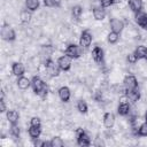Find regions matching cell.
<instances>
[{
    "instance_id": "cell-7",
    "label": "cell",
    "mask_w": 147,
    "mask_h": 147,
    "mask_svg": "<svg viewBox=\"0 0 147 147\" xmlns=\"http://www.w3.org/2000/svg\"><path fill=\"white\" fill-rule=\"evenodd\" d=\"M92 42V34L88 31H83L79 37V45L83 48H87Z\"/></svg>"
},
{
    "instance_id": "cell-16",
    "label": "cell",
    "mask_w": 147,
    "mask_h": 147,
    "mask_svg": "<svg viewBox=\"0 0 147 147\" xmlns=\"http://www.w3.org/2000/svg\"><path fill=\"white\" fill-rule=\"evenodd\" d=\"M6 117H7V121L10 123V124H16L20 119V114L16 111V110H8L7 114H6Z\"/></svg>"
},
{
    "instance_id": "cell-1",
    "label": "cell",
    "mask_w": 147,
    "mask_h": 147,
    "mask_svg": "<svg viewBox=\"0 0 147 147\" xmlns=\"http://www.w3.org/2000/svg\"><path fill=\"white\" fill-rule=\"evenodd\" d=\"M45 67H46V71H47V75L49 76V77H57L59 75H60V67H59V64L57 63H55L53 60H51V59H47L46 61H45V64H44Z\"/></svg>"
},
{
    "instance_id": "cell-36",
    "label": "cell",
    "mask_w": 147,
    "mask_h": 147,
    "mask_svg": "<svg viewBox=\"0 0 147 147\" xmlns=\"http://www.w3.org/2000/svg\"><path fill=\"white\" fill-rule=\"evenodd\" d=\"M0 111H1V113H5V111H6V105H5V99H1V100H0Z\"/></svg>"
},
{
    "instance_id": "cell-6",
    "label": "cell",
    "mask_w": 147,
    "mask_h": 147,
    "mask_svg": "<svg viewBox=\"0 0 147 147\" xmlns=\"http://www.w3.org/2000/svg\"><path fill=\"white\" fill-rule=\"evenodd\" d=\"M57 64H59V67H60L61 70H63V71H68V70L71 68V64H72V62H71V57L68 56V55H62V56L59 57V60H57Z\"/></svg>"
},
{
    "instance_id": "cell-15",
    "label": "cell",
    "mask_w": 147,
    "mask_h": 147,
    "mask_svg": "<svg viewBox=\"0 0 147 147\" xmlns=\"http://www.w3.org/2000/svg\"><path fill=\"white\" fill-rule=\"evenodd\" d=\"M16 84H17V87L20 90H23L24 91V90H28L29 88V86L31 85V82H30L29 78H26L24 76H21V77H18Z\"/></svg>"
},
{
    "instance_id": "cell-30",
    "label": "cell",
    "mask_w": 147,
    "mask_h": 147,
    "mask_svg": "<svg viewBox=\"0 0 147 147\" xmlns=\"http://www.w3.org/2000/svg\"><path fill=\"white\" fill-rule=\"evenodd\" d=\"M138 134L141 136V137H147V122H145V123L139 125Z\"/></svg>"
},
{
    "instance_id": "cell-26",
    "label": "cell",
    "mask_w": 147,
    "mask_h": 147,
    "mask_svg": "<svg viewBox=\"0 0 147 147\" xmlns=\"http://www.w3.org/2000/svg\"><path fill=\"white\" fill-rule=\"evenodd\" d=\"M71 14H72V16L75 18H79L82 16V14H83V7L79 6V5L74 6L72 7V10H71Z\"/></svg>"
},
{
    "instance_id": "cell-14",
    "label": "cell",
    "mask_w": 147,
    "mask_h": 147,
    "mask_svg": "<svg viewBox=\"0 0 147 147\" xmlns=\"http://www.w3.org/2000/svg\"><path fill=\"white\" fill-rule=\"evenodd\" d=\"M11 71H13V74H14L15 76L21 77V76H23L24 72H25V67H24V64L21 63V62H15V63L13 64V67H11Z\"/></svg>"
},
{
    "instance_id": "cell-32",
    "label": "cell",
    "mask_w": 147,
    "mask_h": 147,
    "mask_svg": "<svg viewBox=\"0 0 147 147\" xmlns=\"http://www.w3.org/2000/svg\"><path fill=\"white\" fill-rule=\"evenodd\" d=\"M30 125H33V126H40V125H41V119H40L38 116H33V117L30 119Z\"/></svg>"
},
{
    "instance_id": "cell-25",
    "label": "cell",
    "mask_w": 147,
    "mask_h": 147,
    "mask_svg": "<svg viewBox=\"0 0 147 147\" xmlns=\"http://www.w3.org/2000/svg\"><path fill=\"white\" fill-rule=\"evenodd\" d=\"M51 142V147H62L64 145V141L62 140L61 137H53Z\"/></svg>"
},
{
    "instance_id": "cell-18",
    "label": "cell",
    "mask_w": 147,
    "mask_h": 147,
    "mask_svg": "<svg viewBox=\"0 0 147 147\" xmlns=\"http://www.w3.org/2000/svg\"><path fill=\"white\" fill-rule=\"evenodd\" d=\"M134 54H136V56L138 57V60L146 59V57H147V47L144 46V45L137 46V48L134 49Z\"/></svg>"
},
{
    "instance_id": "cell-11",
    "label": "cell",
    "mask_w": 147,
    "mask_h": 147,
    "mask_svg": "<svg viewBox=\"0 0 147 147\" xmlns=\"http://www.w3.org/2000/svg\"><path fill=\"white\" fill-rule=\"evenodd\" d=\"M57 94H59L60 100L63 101V102H68L70 100V96H71V92H70L69 87H67V86L60 87L59 91H57Z\"/></svg>"
},
{
    "instance_id": "cell-37",
    "label": "cell",
    "mask_w": 147,
    "mask_h": 147,
    "mask_svg": "<svg viewBox=\"0 0 147 147\" xmlns=\"http://www.w3.org/2000/svg\"><path fill=\"white\" fill-rule=\"evenodd\" d=\"M119 2H122V0H113V5L114 3H119Z\"/></svg>"
},
{
    "instance_id": "cell-17",
    "label": "cell",
    "mask_w": 147,
    "mask_h": 147,
    "mask_svg": "<svg viewBox=\"0 0 147 147\" xmlns=\"http://www.w3.org/2000/svg\"><path fill=\"white\" fill-rule=\"evenodd\" d=\"M93 17L96 20V21H102L105 17H106V10L103 7H94L93 9Z\"/></svg>"
},
{
    "instance_id": "cell-4",
    "label": "cell",
    "mask_w": 147,
    "mask_h": 147,
    "mask_svg": "<svg viewBox=\"0 0 147 147\" xmlns=\"http://www.w3.org/2000/svg\"><path fill=\"white\" fill-rule=\"evenodd\" d=\"M76 133H77V144L79 146H88L91 144L90 136L83 129H77Z\"/></svg>"
},
{
    "instance_id": "cell-34",
    "label": "cell",
    "mask_w": 147,
    "mask_h": 147,
    "mask_svg": "<svg viewBox=\"0 0 147 147\" xmlns=\"http://www.w3.org/2000/svg\"><path fill=\"white\" fill-rule=\"evenodd\" d=\"M100 5H101V7H103V8L110 7V6L113 5V0H100Z\"/></svg>"
},
{
    "instance_id": "cell-12",
    "label": "cell",
    "mask_w": 147,
    "mask_h": 147,
    "mask_svg": "<svg viewBox=\"0 0 147 147\" xmlns=\"http://www.w3.org/2000/svg\"><path fill=\"white\" fill-rule=\"evenodd\" d=\"M91 55H92V59L96 62V63H100L103 61V51L101 47L99 46H95L93 48V51L91 52Z\"/></svg>"
},
{
    "instance_id": "cell-3",
    "label": "cell",
    "mask_w": 147,
    "mask_h": 147,
    "mask_svg": "<svg viewBox=\"0 0 147 147\" xmlns=\"http://www.w3.org/2000/svg\"><path fill=\"white\" fill-rule=\"evenodd\" d=\"M1 37L3 40H7V41H11L16 38V33L15 31L13 30V28L8 24H5L2 28H1Z\"/></svg>"
},
{
    "instance_id": "cell-10",
    "label": "cell",
    "mask_w": 147,
    "mask_h": 147,
    "mask_svg": "<svg viewBox=\"0 0 147 147\" xmlns=\"http://www.w3.org/2000/svg\"><path fill=\"white\" fill-rule=\"evenodd\" d=\"M125 95H126L129 102L136 103L140 99V91L138 90V87L137 88H133V90H129V91L125 92Z\"/></svg>"
},
{
    "instance_id": "cell-21",
    "label": "cell",
    "mask_w": 147,
    "mask_h": 147,
    "mask_svg": "<svg viewBox=\"0 0 147 147\" xmlns=\"http://www.w3.org/2000/svg\"><path fill=\"white\" fill-rule=\"evenodd\" d=\"M28 133L29 136L32 138V139H36V138H39L40 133H41V129L40 126H33V125H30L29 130H28Z\"/></svg>"
},
{
    "instance_id": "cell-22",
    "label": "cell",
    "mask_w": 147,
    "mask_h": 147,
    "mask_svg": "<svg viewBox=\"0 0 147 147\" xmlns=\"http://www.w3.org/2000/svg\"><path fill=\"white\" fill-rule=\"evenodd\" d=\"M130 110H131V107H130L129 103H119V106H118V108H117V113H118L119 115H122V116L129 115Z\"/></svg>"
},
{
    "instance_id": "cell-24",
    "label": "cell",
    "mask_w": 147,
    "mask_h": 147,
    "mask_svg": "<svg viewBox=\"0 0 147 147\" xmlns=\"http://www.w3.org/2000/svg\"><path fill=\"white\" fill-rule=\"evenodd\" d=\"M25 6L29 10L34 11L39 7V0H25Z\"/></svg>"
},
{
    "instance_id": "cell-39",
    "label": "cell",
    "mask_w": 147,
    "mask_h": 147,
    "mask_svg": "<svg viewBox=\"0 0 147 147\" xmlns=\"http://www.w3.org/2000/svg\"><path fill=\"white\" fill-rule=\"evenodd\" d=\"M145 118H146V122H147V113H146V115H145Z\"/></svg>"
},
{
    "instance_id": "cell-5",
    "label": "cell",
    "mask_w": 147,
    "mask_h": 147,
    "mask_svg": "<svg viewBox=\"0 0 147 147\" xmlns=\"http://www.w3.org/2000/svg\"><path fill=\"white\" fill-rule=\"evenodd\" d=\"M123 85L125 87V91L133 90V88L138 87V80L133 75H127V76H125V78L123 80Z\"/></svg>"
},
{
    "instance_id": "cell-2",
    "label": "cell",
    "mask_w": 147,
    "mask_h": 147,
    "mask_svg": "<svg viewBox=\"0 0 147 147\" xmlns=\"http://www.w3.org/2000/svg\"><path fill=\"white\" fill-rule=\"evenodd\" d=\"M65 55L70 56L71 59H78L83 55V47L80 45L78 46L75 44H70L65 48Z\"/></svg>"
},
{
    "instance_id": "cell-31",
    "label": "cell",
    "mask_w": 147,
    "mask_h": 147,
    "mask_svg": "<svg viewBox=\"0 0 147 147\" xmlns=\"http://www.w3.org/2000/svg\"><path fill=\"white\" fill-rule=\"evenodd\" d=\"M44 5L46 7H59L60 0H44Z\"/></svg>"
},
{
    "instance_id": "cell-13",
    "label": "cell",
    "mask_w": 147,
    "mask_h": 147,
    "mask_svg": "<svg viewBox=\"0 0 147 147\" xmlns=\"http://www.w3.org/2000/svg\"><path fill=\"white\" fill-rule=\"evenodd\" d=\"M115 124V115L110 111L106 113L105 116H103V125L107 127V129H111Z\"/></svg>"
},
{
    "instance_id": "cell-20",
    "label": "cell",
    "mask_w": 147,
    "mask_h": 147,
    "mask_svg": "<svg viewBox=\"0 0 147 147\" xmlns=\"http://www.w3.org/2000/svg\"><path fill=\"white\" fill-rule=\"evenodd\" d=\"M32 18V14H31V10L29 9H24L20 13V21L23 23V24H28Z\"/></svg>"
},
{
    "instance_id": "cell-23",
    "label": "cell",
    "mask_w": 147,
    "mask_h": 147,
    "mask_svg": "<svg viewBox=\"0 0 147 147\" xmlns=\"http://www.w3.org/2000/svg\"><path fill=\"white\" fill-rule=\"evenodd\" d=\"M146 18H147V15L145 13H141V11H138L136 13V22L139 26L144 28L145 25V22H146Z\"/></svg>"
},
{
    "instance_id": "cell-35",
    "label": "cell",
    "mask_w": 147,
    "mask_h": 147,
    "mask_svg": "<svg viewBox=\"0 0 147 147\" xmlns=\"http://www.w3.org/2000/svg\"><path fill=\"white\" fill-rule=\"evenodd\" d=\"M33 145L37 146V147H41V146H46V142L42 141V140H38V138H36L34 141H33Z\"/></svg>"
},
{
    "instance_id": "cell-38",
    "label": "cell",
    "mask_w": 147,
    "mask_h": 147,
    "mask_svg": "<svg viewBox=\"0 0 147 147\" xmlns=\"http://www.w3.org/2000/svg\"><path fill=\"white\" fill-rule=\"evenodd\" d=\"M144 29L147 30V18H146V22H145V25H144Z\"/></svg>"
},
{
    "instance_id": "cell-28",
    "label": "cell",
    "mask_w": 147,
    "mask_h": 147,
    "mask_svg": "<svg viewBox=\"0 0 147 147\" xmlns=\"http://www.w3.org/2000/svg\"><path fill=\"white\" fill-rule=\"evenodd\" d=\"M107 39H108V41H109L110 44H116V42L118 41V39H119V34H118L117 32L111 31V32H109V33H108Z\"/></svg>"
},
{
    "instance_id": "cell-40",
    "label": "cell",
    "mask_w": 147,
    "mask_h": 147,
    "mask_svg": "<svg viewBox=\"0 0 147 147\" xmlns=\"http://www.w3.org/2000/svg\"><path fill=\"white\" fill-rule=\"evenodd\" d=\"M146 59H147V57H146Z\"/></svg>"
},
{
    "instance_id": "cell-27",
    "label": "cell",
    "mask_w": 147,
    "mask_h": 147,
    "mask_svg": "<svg viewBox=\"0 0 147 147\" xmlns=\"http://www.w3.org/2000/svg\"><path fill=\"white\" fill-rule=\"evenodd\" d=\"M77 109H78V111L82 113V114L87 113V109H88L87 103H86L84 100H79V101L77 102Z\"/></svg>"
},
{
    "instance_id": "cell-9",
    "label": "cell",
    "mask_w": 147,
    "mask_h": 147,
    "mask_svg": "<svg viewBox=\"0 0 147 147\" xmlns=\"http://www.w3.org/2000/svg\"><path fill=\"white\" fill-rule=\"evenodd\" d=\"M31 85H32V88H33V92L34 93H39L42 88H44V86L46 85L45 83H44V80L40 78V77H38V76H34L33 78H32V80H31Z\"/></svg>"
},
{
    "instance_id": "cell-19",
    "label": "cell",
    "mask_w": 147,
    "mask_h": 147,
    "mask_svg": "<svg viewBox=\"0 0 147 147\" xmlns=\"http://www.w3.org/2000/svg\"><path fill=\"white\" fill-rule=\"evenodd\" d=\"M144 3H142V0H130L129 1V7L132 11L134 13H138V11H141V8H142Z\"/></svg>"
},
{
    "instance_id": "cell-8",
    "label": "cell",
    "mask_w": 147,
    "mask_h": 147,
    "mask_svg": "<svg viewBox=\"0 0 147 147\" xmlns=\"http://www.w3.org/2000/svg\"><path fill=\"white\" fill-rule=\"evenodd\" d=\"M109 25H110L111 31L117 32V33H119L124 29V22L119 18H111L110 22H109Z\"/></svg>"
},
{
    "instance_id": "cell-29",
    "label": "cell",
    "mask_w": 147,
    "mask_h": 147,
    "mask_svg": "<svg viewBox=\"0 0 147 147\" xmlns=\"http://www.w3.org/2000/svg\"><path fill=\"white\" fill-rule=\"evenodd\" d=\"M9 133H10L11 137H14V138H18V137H20V127H18V125H16V124H11L10 127H9Z\"/></svg>"
},
{
    "instance_id": "cell-33",
    "label": "cell",
    "mask_w": 147,
    "mask_h": 147,
    "mask_svg": "<svg viewBox=\"0 0 147 147\" xmlns=\"http://www.w3.org/2000/svg\"><path fill=\"white\" fill-rule=\"evenodd\" d=\"M127 62L129 63H131V64H134L137 61H138V57L136 56V54L134 53H131V54H127Z\"/></svg>"
}]
</instances>
